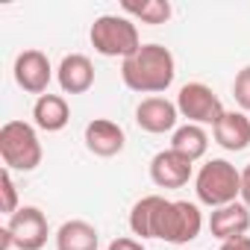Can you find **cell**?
I'll list each match as a JSON object with an SVG mask.
<instances>
[{"instance_id": "1", "label": "cell", "mask_w": 250, "mask_h": 250, "mask_svg": "<svg viewBox=\"0 0 250 250\" xmlns=\"http://www.w3.org/2000/svg\"><path fill=\"white\" fill-rule=\"evenodd\" d=\"M177 77V62H174V53L165 47V44H142L130 59L121 62V80L130 91H139V94H162L171 88Z\"/></svg>"}, {"instance_id": "2", "label": "cell", "mask_w": 250, "mask_h": 250, "mask_svg": "<svg viewBox=\"0 0 250 250\" xmlns=\"http://www.w3.org/2000/svg\"><path fill=\"white\" fill-rule=\"evenodd\" d=\"M194 194L209 209L235 203L241 197V171L227 159H209L194 174Z\"/></svg>"}, {"instance_id": "3", "label": "cell", "mask_w": 250, "mask_h": 250, "mask_svg": "<svg viewBox=\"0 0 250 250\" xmlns=\"http://www.w3.org/2000/svg\"><path fill=\"white\" fill-rule=\"evenodd\" d=\"M42 142L33 124L27 121H6L0 127V159L6 171H36L42 165Z\"/></svg>"}, {"instance_id": "4", "label": "cell", "mask_w": 250, "mask_h": 250, "mask_svg": "<svg viewBox=\"0 0 250 250\" xmlns=\"http://www.w3.org/2000/svg\"><path fill=\"white\" fill-rule=\"evenodd\" d=\"M88 39H91V47L100 56H109V59H118V56L130 59L142 47L139 27L127 15H100V18H94V24L88 30Z\"/></svg>"}, {"instance_id": "5", "label": "cell", "mask_w": 250, "mask_h": 250, "mask_svg": "<svg viewBox=\"0 0 250 250\" xmlns=\"http://www.w3.org/2000/svg\"><path fill=\"white\" fill-rule=\"evenodd\" d=\"M203 229V215L197 209V203L191 200H168L156 227V238L168 241V244H188L200 235Z\"/></svg>"}, {"instance_id": "6", "label": "cell", "mask_w": 250, "mask_h": 250, "mask_svg": "<svg viewBox=\"0 0 250 250\" xmlns=\"http://www.w3.org/2000/svg\"><path fill=\"white\" fill-rule=\"evenodd\" d=\"M177 109H180V118H186L188 124H197V127H215L227 112L221 97L206 83H186L177 94Z\"/></svg>"}, {"instance_id": "7", "label": "cell", "mask_w": 250, "mask_h": 250, "mask_svg": "<svg viewBox=\"0 0 250 250\" xmlns=\"http://www.w3.org/2000/svg\"><path fill=\"white\" fill-rule=\"evenodd\" d=\"M6 229L12 235V244L18 250H42L47 244V235H50V224H47V215L39 209V206H21L9 221H6Z\"/></svg>"}, {"instance_id": "8", "label": "cell", "mask_w": 250, "mask_h": 250, "mask_svg": "<svg viewBox=\"0 0 250 250\" xmlns=\"http://www.w3.org/2000/svg\"><path fill=\"white\" fill-rule=\"evenodd\" d=\"M12 74H15V83L27 91V94H47V85L53 80V65L47 59V53L42 50H21L15 56V65H12Z\"/></svg>"}, {"instance_id": "9", "label": "cell", "mask_w": 250, "mask_h": 250, "mask_svg": "<svg viewBox=\"0 0 250 250\" xmlns=\"http://www.w3.org/2000/svg\"><path fill=\"white\" fill-rule=\"evenodd\" d=\"M177 121H180V109L174 100L168 97H145L136 106V124L145 133L162 136V133H174L177 130Z\"/></svg>"}, {"instance_id": "10", "label": "cell", "mask_w": 250, "mask_h": 250, "mask_svg": "<svg viewBox=\"0 0 250 250\" xmlns=\"http://www.w3.org/2000/svg\"><path fill=\"white\" fill-rule=\"evenodd\" d=\"M191 165H194L191 159H186L183 153H177L171 147L159 150L150 159V180H153L156 188H183L191 180V174H194Z\"/></svg>"}, {"instance_id": "11", "label": "cell", "mask_w": 250, "mask_h": 250, "mask_svg": "<svg viewBox=\"0 0 250 250\" xmlns=\"http://www.w3.org/2000/svg\"><path fill=\"white\" fill-rule=\"evenodd\" d=\"M83 142L85 147L100 156V159H112L124 150V145H127V136H124V127L109 118H94L85 124V133H83Z\"/></svg>"}, {"instance_id": "12", "label": "cell", "mask_w": 250, "mask_h": 250, "mask_svg": "<svg viewBox=\"0 0 250 250\" xmlns=\"http://www.w3.org/2000/svg\"><path fill=\"white\" fill-rule=\"evenodd\" d=\"M247 229H250V209L241 200L227 203L221 209H212V215H209V232L218 241L241 238V235H247Z\"/></svg>"}, {"instance_id": "13", "label": "cell", "mask_w": 250, "mask_h": 250, "mask_svg": "<svg viewBox=\"0 0 250 250\" xmlns=\"http://www.w3.org/2000/svg\"><path fill=\"white\" fill-rule=\"evenodd\" d=\"M56 80L65 94H85L94 85V62L85 53H68L56 68Z\"/></svg>"}, {"instance_id": "14", "label": "cell", "mask_w": 250, "mask_h": 250, "mask_svg": "<svg viewBox=\"0 0 250 250\" xmlns=\"http://www.w3.org/2000/svg\"><path fill=\"white\" fill-rule=\"evenodd\" d=\"M212 136L229 153L247 150L250 147V118L244 112H224V118L212 127Z\"/></svg>"}, {"instance_id": "15", "label": "cell", "mask_w": 250, "mask_h": 250, "mask_svg": "<svg viewBox=\"0 0 250 250\" xmlns=\"http://www.w3.org/2000/svg\"><path fill=\"white\" fill-rule=\"evenodd\" d=\"M68 121H71V106L62 94H42L33 106V124L39 130L44 133H59L68 127Z\"/></svg>"}, {"instance_id": "16", "label": "cell", "mask_w": 250, "mask_h": 250, "mask_svg": "<svg viewBox=\"0 0 250 250\" xmlns=\"http://www.w3.org/2000/svg\"><path fill=\"white\" fill-rule=\"evenodd\" d=\"M165 203L168 200L162 194H145L142 200H136L133 209H130V229H133V235H139V238H156V227H159Z\"/></svg>"}, {"instance_id": "17", "label": "cell", "mask_w": 250, "mask_h": 250, "mask_svg": "<svg viewBox=\"0 0 250 250\" xmlns=\"http://www.w3.org/2000/svg\"><path fill=\"white\" fill-rule=\"evenodd\" d=\"M100 235L88 221H65L56 229V250H97Z\"/></svg>"}, {"instance_id": "18", "label": "cell", "mask_w": 250, "mask_h": 250, "mask_svg": "<svg viewBox=\"0 0 250 250\" xmlns=\"http://www.w3.org/2000/svg\"><path fill=\"white\" fill-rule=\"evenodd\" d=\"M171 150H177L186 159L197 162L209 150V136H206L203 127H197V124H183V127H177L174 136H171Z\"/></svg>"}, {"instance_id": "19", "label": "cell", "mask_w": 250, "mask_h": 250, "mask_svg": "<svg viewBox=\"0 0 250 250\" xmlns=\"http://www.w3.org/2000/svg\"><path fill=\"white\" fill-rule=\"evenodd\" d=\"M121 9L127 12L130 18H136V21H142V24H165L168 18H171V3L168 0H142V3H133V0H124L121 3Z\"/></svg>"}, {"instance_id": "20", "label": "cell", "mask_w": 250, "mask_h": 250, "mask_svg": "<svg viewBox=\"0 0 250 250\" xmlns=\"http://www.w3.org/2000/svg\"><path fill=\"white\" fill-rule=\"evenodd\" d=\"M0 191H3V203H0V209H3L6 218H12L21 206H18V188H15V180H12V171L3 168V174H0Z\"/></svg>"}, {"instance_id": "21", "label": "cell", "mask_w": 250, "mask_h": 250, "mask_svg": "<svg viewBox=\"0 0 250 250\" xmlns=\"http://www.w3.org/2000/svg\"><path fill=\"white\" fill-rule=\"evenodd\" d=\"M232 97H235V103L244 112H250V65H244L235 74V80H232Z\"/></svg>"}, {"instance_id": "22", "label": "cell", "mask_w": 250, "mask_h": 250, "mask_svg": "<svg viewBox=\"0 0 250 250\" xmlns=\"http://www.w3.org/2000/svg\"><path fill=\"white\" fill-rule=\"evenodd\" d=\"M109 250H147L139 238H130V235H118L112 244H109Z\"/></svg>"}, {"instance_id": "23", "label": "cell", "mask_w": 250, "mask_h": 250, "mask_svg": "<svg viewBox=\"0 0 250 250\" xmlns=\"http://www.w3.org/2000/svg\"><path fill=\"white\" fill-rule=\"evenodd\" d=\"M247 209H250V162L241 168V197H238Z\"/></svg>"}, {"instance_id": "24", "label": "cell", "mask_w": 250, "mask_h": 250, "mask_svg": "<svg viewBox=\"0 0 250 250\" xmlns=\"http://www.w3.org/2000/svg\"><path fill=\"white\" fill-rule=\"evenodd\" d=\"M218 250H250V235H241V238H232V241H221Z\"/></svg>"}, {"instance_id": "25", "label": "cell", "mask_w": 250, "mask_h": 250, "mask_svg": "<svg viewBox=\"0 0 250 250\" xmlns=\"http://www.w3.org/2000/svg\"><path fill=\"white\" fill-rule=\"evenodd\" d=\"M9 247H15V244H12V235H9V229L3 227V229H0V250H9Z\"/></svg>"}]
</instances>
